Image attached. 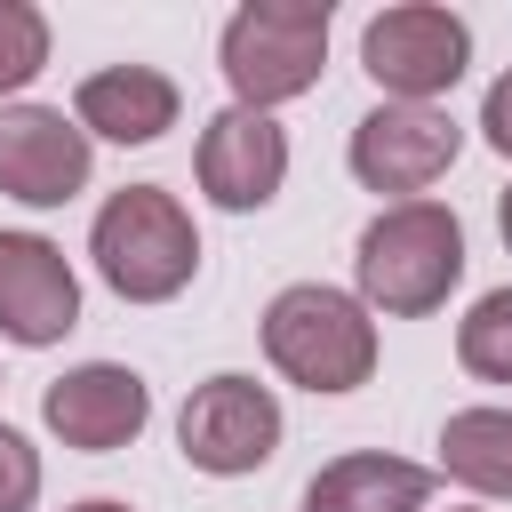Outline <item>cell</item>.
<instances>
[{
  "label": "cell",
  "mask_w": 512,
  "mask_h": 512,
  "mask_svg": "<svg viewBox=\"0 0 512 512\" xmlns=\"http://www.w3.org/2000/svg\"><path fill=\"white\" fill-rule=\"evenodd\" d=\"M352 280H360L368 312H392V320L440 312L448 288L464 280V224H456V208L392 200L384 216H368V232L352 248Z\"/></svg>",
  "instance_id": "cell-1"
},
{
  "label": "cell",
  "mask_w": 512,
  "mask_h": 512,
  "mask_svg": "<svg viewBox=\"0 0 512 512\" xmlns=\"http://www.w3.org/2000/svg\"><path fill=\"white\" fill-rule=\"evenodd\" d=\"M88 256H96V272H104V288L120 304H168L200 272V232H192L176 192L120 184L88 224Z\"/></svg>",
  "instance_id": "cell-2"
},
{
  "label": "cell",
  "mask_w": 512,
  "mask_h": 512,
  "mask_svg": "<svg viewBox=\"0 0 512 512\" xmlns=\"http://www.w3.org/2000/svg\"><path fill=\"white\" fill-rule=\"evenodd\" d=\"M264 352L304 392H352L376 376V320L360 296L328 280H296L264 304Z\"/></svg>",
  "instance_id": "cell-3"
},
{
  "label": "cell",
  "mask_w": 512,
  "mask_h": 512,
  "mask_svg": "<svg viewBox=\"0 0 512 512\" xmlns=\"http://www.w3.org/2000/svg\"><path fill=\"white\" fill-rule=\"evenodd\" d=\"M216 56H224V88L240 112H272L304 96L328 64V0H248L232 8Z\"/></svg>",
  "instance_id": "cell-4"
},
{
  "label": "cell",
  "mask_w": 512,
  "mask_h": 512,
  "mask_svg": "<svg viewBox=\"0 0 512 512\" xmlns=\"http://www.w3.org/2000/svg\"><path fill=\"white\" fill-rule=\"evenodd\" d=\"M464 64H472V32L456 8H432V0L376 8L360 32V72L384 88V104H432L464 80Z\"/></svg>",
  "instance_id": "cell-5"
},
{
  "label": "cell",
  "mask_w": 512,
  "mask_h": 512,
  "mask_svg": "<svg viewBox=\"0 0 512 512\" xmlns=\"http://www.w3.org/2000/svg\"><path fill=\"white\" fill-rule=\"evenodd\" d=\"M176 448L192 472L208 480H240V472H264L272 448H280V400L256 384V376H208L192 384L184 416H176Z\"/></svg>",
  "instance_id": "cell-6"
},
{
  "label": "cell",
  "mask_w": 512,
  "mask_h": 512,
  "mask_svg": "<svg viewBox=\"0 0 512 512\" xmlns=\"http://www.w3.org/2000/svg\"><path fill=\"white\" fill-rule=\"evenodd\" d=\"M96 152L80 136V120H64L56 104H0V192L24 208H64L88 184Z\"/></svg>",
  "instance_id": "cell-7"
},
{
  "label": "cell",
  "mask_w": 512,
  "mask_h": 512,
  "mask_svg": "<svg viewBox=\"0 0 512 512\" xmlns=\"http://www.w3.org/2000/svg\"><path fill=\"white\" fill-rule=\"evenodd\" d=\"M464 128L432 104H376L360 128H352V176L368 192H424L448 176Z\"/></svg>",
  "instance_id": "cell-8"
},
{
  "label": "cell",
  "mask_w": 512,
  "mask_h": 512,
  "mask_svg": "<svg viewBox=\"0 0 512 512\" xmlns=\"http://www.w3.org/2000/svg\"><path fill=\"white\" fill-rule=\"evenodd\" d=\"M152 416V392L136 368L120 360H88V368H64L48 392H40V424L64 440V448H88V456H112L144 432Z\"/></svg>",
  "instance_id": "cell-9"
},
{
  "label": "cell",
  "mask_w": 512,
  "mask_h": 512,
  "mask_svg": "<svg viewBox=\"0 0 512 512\" xmlns=\"http://www.w3.org/2000/svg\"><path fill=\"white\" fill-rule=\"evenodd\" d=\"M192 168H200V192L216 200V208H232V216H248V208H264L280 184H288V128L272 120V112H216L208 128H200V152H192Z\"/></svg>",
  "instance_id": "cell-10"
},
{
  "label": "cell",
  "mask_w": 512,
  "mask_h": 512,
  "mask_svg": "<svg viewBox=\"0 0 512 512\" xmlns=\"http://www.w3.org/2000/svg\"><path fill=\"white\" fill-rule=\"evenodd\" d=\"M64 328H80V280L64 248L40 232H0V336L40 352Z\"/></svg>",
  "instance_id": "cell-11"
},
{
  "label": "cell",
  "mask_w": 512,
  "mask_h": 512,
  "mask_svg": "<svg viewBox=\"0 0 512 512\" xmlns=\"http://www.w3.org/2000/svg\"><path fill=\"white\" fill-rule=\"evenodd\" d=\"M184 96L160 64H104L72 88V120L80 136H104V144H160L176 128Z\"/></svg>",
  "instance_id": "cell-12"
},
{
  "label": "cell",
  "mask_w": 512,
  "mask_h": 512,
  "mask_svg": "<svg viewBox=\"0 0 512 512\" xmlns=\"http://www.w3.org/2000/svg\"><path fill=\"white\" fill-rule=\"evenodd\" d=\"M432 504V472L408 464V456H384V448H360V456H336L304 480V504L296 512H424Z\"/></svg>",
  "instance_id": "cell-13"
},
{
  "label": "cell",
  "mask_w": 512,
  "mask_h": 512,
  "mask_svg": "<svg viewBox=\"0 0 512 512\" xmlns=\"http://www.w3.org/2000/svg\"><path fill=\"white\" fill-rule=\"evenodd\" d=\"M440 472L472 496H512V408H456L440 424Z\"/></svg>",
  "instance_id": "cell-14"
},
{
  "label": "cell",
  "mask_w": 512,
  "mask_h": 512,
  "mask_svg": "<svg viewBox=\"0 0 512 512\" xmlns=\"http://www.w3.org/2000/svg\"><path fill=\"white\" fill-rule=\"evenodd\" d=\"M456 360L480 384H512V288H488L464 320H456Z\"/></svg>",
  "instance_id": "cell-15"
},
{
  "label": "cell",
  "mask_w": 512,
  "mask_h": 512,
  "mask_svg": "<svg viewBox=\"0 0 512 512\" xmlns=\"http://www.w3.org/2000/svg\"><path fill=\"white\" fill-rule=\"evenodd\" d=\"M48 64V16L32 0H0V96L32 88Z\"/></svg>",
  "instance_id": "cell-16"
},
{
  "label": "cell",
  "mask_w": 512,
  "mask_h": 512,
  "mask_svg": "<svg viewBox=\"0 0 512 512\" xmlns=\"http://www.w3.org/2000/svg\"><path fill=\"white\" fill-rule=\"evenodd\" d=\"M32 496H40V448L16 424H0V512H32Z\"/></svg>",
  "instance_id": "cell-17"
},
{
  "label": "cell",
  "mask_w": 512,
  "mask_h": 512,
  "mask_svg": "<svg viewBox=\"0 0 512 512\" xmlns=\"http://www.w3.org/2000/svg\"><path fill=\"white\" fill-rule=\"evenodd\" d=\"M480 136L512 160V72H496V80H488V96H480Z\"/></svg>",
  "instance_id": "cell-18"
},
{
  "label": "cell",
  "mask_w": 512,
  "mask_h": 512,
  "mask_svg": "<svg viewBox=\"0 0 512 512\" xmlns=\"http://www.w3.org/2000/svg\"><path fill=\"white\" fill-rule=\"evenodd\" d=\"M64 512H136V504H120V496H88V504H64Z\"/></svg>",
  "instance_id": "cell-19"
},
{
  "label": "cell",
  "mask_w": 512,
  "mask_h": 512,
  "mask_svg": "<svg viewBox=\"0 0 512 512\" xmlns=\"http://www.w3.org/2000/svg\"><path fill=\"white\" fill-rule=\"evenodd\" d=\"M496 232H504V248H512V184H504V200H496Z\"/></svg>",
  "instance_id": "cell-20"
},
{
  "label": "cell",
  "mask_w": 512,
  "mask_h": 512,
  "mask_svg": "<svg viewBox=\"0 0 512 512\" xmlns=\"http://www.w3.org/2000/svg\"><path fill=\"white\" fill-rule=\"evenodd\" d=\"M456 512H472V504H456Z\"/></svg>",
  "instance_id": "cell-21"
}]
</instances>
